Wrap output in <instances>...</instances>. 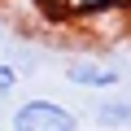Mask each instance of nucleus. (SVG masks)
<instances>
[{
	"label": "nucleus",
	"instance_id": "f257e3e1",
	"mask_svg": "<svg viewBox=\"0 0 131 131\" xmlns=\"http://www.w3.org/2000/svg\"><path fill=\"white\" fill-rule=\"evenodd\" d=\"M9 131H79V118H74V109H66L61 101L35 96V101H22L13 109Z\"/></svg>",
	"mask_w": 131,
	"mask_h": 131
},
{
	"label": "nucleus",
	"instance_id": "f03ea898",
	"mask_svg": "<svg viewBox=\"0 0 131 131\" xmlns=\"http://www.w3.org/2000/svg\"><path fill=\"white\" fill-rule=\"evenodd\" d=\"M66 79H70L74 88H92V92H101V88H118V66H109V61H96V57H79V61H70L66 66Z\"/></svg>",
	"mask_w": 131,
	"mask_h": 131
},
{
	"label": "nucleus",
	"instance_id": "7ed1b4c3",
	"mask_svg": "<svg viewBox=\"0 0 131 131\" xmlns=\"http://www.w3.org/2000/svg\"><path fill=\"white\" fill-rule=\"evenodd\" d=\"M96 122L101 127H131V96H109V101H101L96 105Z\"/></svg>",
	"mask_w": 131,
	"mask_h": 131
},
{
	"label": "nucleus",
	"instance_id": "20e7f679",
	"mask_svg": "<svg viewBox=\"0 0 131 131\" xmlns=\"http://www.w3.org/2000/svg\"><path fill=\"white\" fill-rule=\"evenodd\" d=\"M18 88V66H9V61H0V96H9Z\"/></svg>",
	"mask_w": 131,
	"mask_h": 131
}]
</instances>
